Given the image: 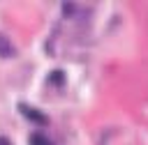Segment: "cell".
I'll return each instance as SVG.
<instances>
[{
    "instance_id": "cell-1",
    "label": "cell",
    "mask_w": 148,
    "mask_h": 145,
    "mask_svg": "<svg viewBox=\"0 0 148 145\" xmlns=\"http://www.w3.org/2000/svg\"><path fill=\"white\" fill-rule=\"evenodd\" d=\"M30 145H53V143H49L44 136H32V140H30Z\"/></svg>"
}]
</instances>
